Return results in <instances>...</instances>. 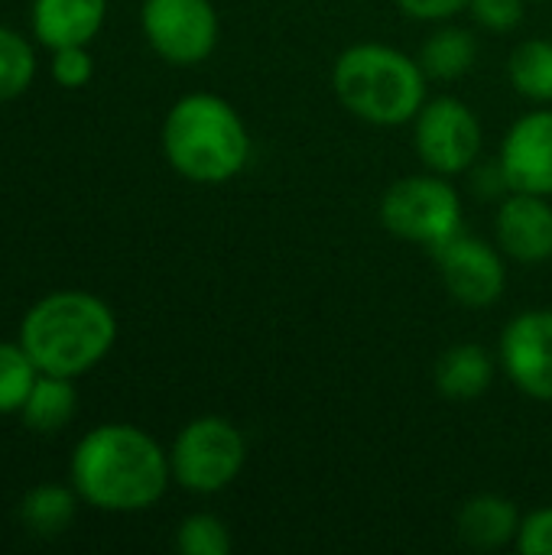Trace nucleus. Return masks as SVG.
<instances>
[{
    "label": "nucleus",
    "mask_w": 552,
    "mask_h": 555,
    "mask_svg": "<svg viewBox=\"0 0 552 555\" xmlns=\"http://www.w3.org/2000/svg\"><path fill=\"white\" fill-rule=\"evenodd\" d=\"M68 485L81 504L101 514H140L163 501L172 485L169 449L130 423L88 429L68 459Z\"/></svg>",
    "instance_id": "f257e3e1"
},
{
    "label": "nucleus",
    "mask_w": 552,
    "mask_h": 555,
    "mask_svg": "<svg viewBox=\"0 0 552 555\" xmlns=\"http://www.w3.org/2000/svg\"><path fill=\"white\" fill-rule=\"evenodd\" d=\"M16 341L39 374L75 380L111 354L117 341V315L94 293L55 289L26 309Z\"/></svg>",
    "instance_id": "f03ea898"
},
{
    "label": "nucleus",
    "mask_w": 552,
    "mask_h": 555,
    "mask_svg": "<svg viewBox=\"0 0 552 555\" xmlns=\"http://www.w3.org/2000/svg\"><path fill=\"white\" fill-rule=\"evenodd\" d=\"M163 156L189 182L221 185L244 172L251 133L238 107L218 94L195 91L179 98L159 130Z\"/></svg>",
    "instance_id": "7ed1b4c3"
},
{
    "label": "nucleus",
    "mask_w": 552,
    "mask_h": 555,
    "mask_svg": "<svg viewBox=\"0 0 552 555\" xmlns=\"http://www.w3.org/2000/svg\"><path fill=\"white\" fill-rule=\"evenodd\" d=\"M426 81L420 59L387 42H355L332 65V88L342 107L374 127L413 124L426 104Z\"/></svg>",
    "instance_id": "20e7f679"
},
{
    "label": "nucleus",
    "mask_w": 552,
    "mask_h": 555,
    "mask_svg": "<svg viewBox=\"0 0 552 555\" xmlns=\"http://www.w3.org/2000/svg\"><path fill=\"white\" fill-rule=\"evenodd\" d=\"M247 462L244 433L224 416H198L185 423L169 446L172 481L189 494H218L238 481Z\"/></svg>",
    "instance_id": "39448f33"
},
{
    "label": "nucleus",
    "mask_w": 552,
    "mask_h": 555,
    "mask_svg": "<svg viewBox=\"0 0 552 555\" xmlns=\"http://www.w3.org/2000/svg\"><path fill=\"white\" fill-rule=\"evenodd\" d=\"M381 224L394 237L433 250L462 231V198L449 176H407L384 192Z\"/></svg>",
    "instance_id": "423d86ee"
},
{
    "label": "nucleus",
    "mask_w": 552,
    "mask_h": 555,
    "mask_svg": "<svg viewBox=\"0 0 552 555\" xmlns=\"http://www.w3.org/2000/svg\"><path fill=\"white\" fill-rule=\"evenodd\" d=\"M485 130L478 114L459 98H433L413 117V146L429 172L462 176L482 156Z\"/></svg>",
    "instance_id": "0eeeda50"
},
{
    "label": "nucleus",
    "mask_w": 552,
    "mask_h": 555,
    "mask_svg": "<svg viewBox=\"0 0 552 555\" xmlns=\"http://www.w3.org/2000/svg\"><path fill=\"white\" fill-rule=\"evenodd\" d=\"M140 29L150 49L179 68L205 62L221 33L211 0H143Z\"/></svg>",
    "instance_id": "6e6552de"
},
{
    "label": "nucleus",
    "mask_w": 552,
    "mask_h": 555,
    "mask_svg": "<svg viewBox=\"0 0 552 555\" xmlns=\"http://www.w3.org/2000/svg\"><path fill=\"white\" fill-rule=\"evenodd\" d=\"M446 293L465 309H488L508 289V267L488 241L459 231L446 244L429 250Z\"/></svg>",
    "instance_id": "1a4fd4ad"
},
{
    "label": "nucleus",
    "mask_w": 552,
    "mask_h": 555,
    "mask_svg": "<svg viewBox=\"0 0 552 555\" xmlns=\"http://www.w3.org/2000/svg\"><path fill=\"white\" fill-rule=\"evenodd\" d=\"M504 377L530 400L552 403V309L514 315L498 345Z\"/></svg>",
    "instance_id": "9d476101"
},
{
    "label": "nucleus",
    "mask_w": 552,
    "mask_h": 555,
    "mask_svg": "<svg viewBox=\"0 0 552 555\" xmlns=\"http://www.w3.org/2000/svg\"><path fill=\"white\" fill-rule=\"evenodd\" d=\"M511 192L552 198V111L537 107L511 124L498 156Z\"/></svg>",
    "instance_id": "9b49d317"
},
{
    "label": "nucleus",
    "mask_w": 552,
    "mask_h": 555,
    "mask_svg": "<svg viewBox=\"0 0 552 555\" xmlns=\"http://www.w3.org/2000/svg\"><path fill=\"white\" fill-rule=\"evenodd\" d=\"M495 237L501 254L517 263H547L552 260V202L550 195L508 192L498 205Z\"/></svg>",
    "instance_id": "f8f14e48"
},
{
    "label": "nucleus",
    "mask_w": 552,
    "mask_h": 555,
    "mask_svg": "<svg viewBox=\"0 0 552 555\" xmlns=\"http://www.w3.org/2000/svg\"><path fill=\"white\" fill-rule=\"evenodd\" d=\"M107 20V0H33L29 26L49 52L65 46H91Z\"/></svg>",
    "instance_id": "ddd939ff"
},
{
    "label": "nucleus",
    "mask_w": 552,
    "mask_h": 555,
    "mask_svg": "<svg viewBox=\"0 0 552 555\" xmlns=\"http://www.w3.org/2000/svg\"><path fill=\"white\" fill-rule=\"evenodd\" d=\"M495 374H498V367H495L491 351L482 348L478 341H462V345H452L449 351L439 354L436 371H433V384H436V393L442 400L475 403L491 390Z\"/></svg>",
    "instance_id": "4468645a"
},
{
    "label": "nucleus",
    "mask_w": 552,
    "mask_h": 555,
    "mask_svg": "<svg viewBox=\"0 0 552 555\" xmlns=\"http://www.w3.org/2000/svg\"><path fill=\"white\" fill-rule=\"evenodd\" d=\"M521 511L514 501L501 498V494H475L462 504L455 530L459 540L472 550H504L517 540L521 530Z\"/></svg>",
    "instance_id": "2eb2a0df"
},
{
    "label": "nucleus",
    "mask_w": 552,
    "mask_h": 555,
    "mask_svg": "<svg viewBox=\"0 0 552 555\" xmlns=\"http://www.w3.org/2000/svg\"><path fill=\"white\" fill-rule=\"evenodd\" d=\"M78 410V390L72 377H59V374H39L23 410L16 413L23 420V426L36 436H55L62 433Z\"/></svg>",
    "instance_id": "dca6fc26"
},
{
    "label": "nucleus",
    "mask_w": 552,
    "mask_h": 555,
    "mask_svg": "<svg viewBox=\"0 0 552 555\" xmlns=\"http://www.w3.org/2000/svg\"><path fill=\"white\" fill-rule=\"evenodd\" d=\"M78 504H81V498L75 494L72 485H36L23 494L16 514H20V524L33 537L55 540L72 527Z\"/></svg>",
    "instance_id": "f3484780"
},
{
    "label": "nucleus",
    "mask_w": 552,
    "mask_h": 555,
    "mask_svg": "<svg viewBox=\"0 0 552 555\" xmlns=\"http://www.w3.org/2000/svg\"><path fill=\"white\" fill-rule=\"evenodd\" d=\"M416 59L429 81H455L475 68L478 42L462 26H439L426 36Z\"/></svg>",
    "instance_id": "a211bd4d"
},
{
    "label": "nucleus",
    "mask_w": 552,
    "mask_h": 555,
    "mask_svg": "<svg viewBox=\"0 0 552 555\" xmlns=\"http://www.w3.org/2000/svg\"><path fill=\"white\" fill-rule=\"evenodd\" d=\"M514 91L534 104H552V39H524L508 59Z\"/></svg>",
    "instance_id": "6ab92c4d"
},
{
    "label": "nucleus",
    "mask_w": 552,
    "mask_h": 555,
    "mask_svg": "<svg viewBox=\"0 0 552 555\" xmlns=\"http://www.w3.org/2000/svg\"><path fill=\"white\" fill-rule=\"evenodd\" d=\"M36 78V49L26 36L0 23V104L16 101Z\"/></svg>",
    "instance_id": "aec40b11"
},
{
    "label": "nucleus",
    "mask_w": 552,
    "mask_h": 555,
    "mask_svg": "<svg viewBox=\"0 0 552 555\" xmlns=\"http://www.w3.org/2000/svg\"><path fill=\"white\" fill-rule=\"evenodd\" d=\"M39 371L20 341H0V416L23 410Z\"/></svg>",
    "instance_id": "412c9836"
},
{
    "label": "nucleus",
    "mask_w": 552,
    "mask_h": 555,
    "mask_svg": "<svg viewBox=\"0 0 552 555\" xmlns=\"http://www.w3.org/2000/svg\"><path fill=\"white\" fill-rule=\"evenodd\" d=\"M176 550L182 555H228L231 530L215 514H189L176 530Z\"/></svg>",
    "instance_id": "4be33fe9"
},
{
    "label": "nucleus",
    "mask_w": 552,
    "mask_h": 555,
    "mask_svg": "<svg viewBox=\"0 0 552 555\" xmlns=\"http://www.w3.org/2000/svg\"><path fill=\"white\" fill-rule=\"evenodd\" d=\"M49 72L59 88H85L94 78V59L88 46H65L52 52Z\"/></svg>",
    "instance_id": "5701e85b"
},
{
    "label": "nucleus",
    "mask_w": 552,
    "mask_h": 555,
    "mask_svg": "<svg viewBox=\"0 0 552 555\" xmlns=\"http://www.w3.org/2000/svg\"><path fill=\"white\" fill-rule=\"evenodd\" d=\"M472 16L478 20L482 29L491 33H511L524 23L527 0H472L468 3Z\"/></svg>",
    "instance_id": "b1692460"
},
{
    "label": "nucleus",
    "mask_w": 552,
    "mask_h": 555,
    "mask_svg": "<svg viewBox=\"0 0 552 555\" xmlns=\"http://www.w3.org/2000/svg\"><path fill=\"white\" fill-rule=\"evenodd\" d=\"M514 546L524 555H552V507H537L521 520Z\"/></svg>",
    "instance_id": "393cba45"
},
{
    "label": "nucleus",
    "mask_w": 552,
    "mask_h": 555,
    "mask_svg": "<svg viewBox=\"0 0 552 555\" xmlns=\"http://www.w3.org/2000/svg\"><path fill=\"white\" fill-rule=\"evenodd\" d=\"M472 0H397V7L420 23H449L452 16L465 13Z\"/></svg>",
    "instance_id": "a878e982"
},
{
    "label": "nucleus",
    "mask_w": 552,
    "mask_h": 555,
    "mask_svg": "<svg viewBox=\"0 0 552 555\" xmlns=\"http://www.w3.org/2000/svg\"><path fill=\"white\" fill-rule=\"evenodd\" d=\"M472 189L482 195V198H504L508 192H511V185H508V179H504V169H501V163L495 159V163H475L472 166Z\"/></svg>",
    "instance_id": "bb28decb"
},
{
    "label": "nucleus",
    "mask_w": 552,
    "mask_h": 555,
    "mask_svg": "<svg viewBox=\"0 0 552 555\" xmlns=\"http://www.w3.org/2000/svg\"><path fill=\"white\" fill-rule=\"evenodd\" d=\"M527 3H540V0H527Z\"/></svg>",
    "instance_id": "cd10ccee"
}]
</instances>
